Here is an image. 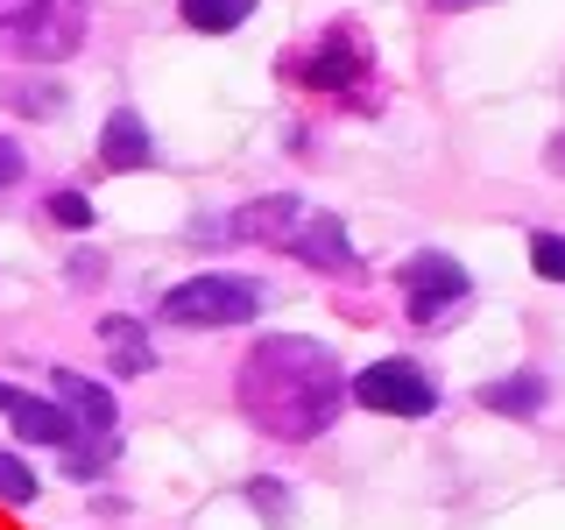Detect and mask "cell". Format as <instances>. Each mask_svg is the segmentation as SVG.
Listing matches in <instances>:
<instances>
[{
	"label": "cell",
	"instance_id": "obj_18",
	"mask_svg": "<svg viewBox=\"0 0 565 530\" xmlns=\"http://www.w3.org/2000/svg\"><path fill=\"white\" fill-rule=\"evenodd\" d=\"M14 106H22V114H57L64 93L57 85H14Z\"/></svg>",
	"mask_w": 565,
	"mask_h": 530
},
{
	"label": "cell",
	"instance_id": "obj_14",
	"mask_svg": "<svg viewBox=\"0 0 565 530\" xmlns=\"http://www.w3.org/2000/svg\"><path fill=\"white\" fill-rule=\"evenodd\" d=\"M177 14H184L199 35H226V29H241L247 14H255V0H177Z\"/></svg>",
	"mask_w": 565,
	"mask_h": 530
},
{
	"label": "cell",
	"instance_id": "obj_6",
	"mask_svg": "<svg viewBox=\"0 0 565 530\" xmlns=\"http://www.w3.org/2000/svg\"><path fill=\"white\" fill-rule=\"evenodd\" d=\"M305 199H290V191H282V199H255V205H241L234 220L226 226H199V241L205 234H226V241H262V247H290V234L297 226H305Z\"/></svg>",
	"mask_w": 565,
	"mask_h": 530
},
{
	"label": "cell",
	"instance_id": "obj_8",
	"mask_svg": "<svg viewBox=\"0 0 565 530\" xmlns=\"http://www.w3.org/2000/svg\"><path fill=\"white\" fill-rule=\"evenodd\" d=\"M0 411H8L14 438H29V446H57V453L78 446V424H71V417L57 411V403L29 396V389H8V382H0Z\"/></svg>",
	"mask_w": 565,
	"mask_h": 530
},
{
	"label": "cell",
	"instance_id": "obj_15",
	"mask_svg": "<svg viewBox=\"0 0 565 530\" xmlns=\"http://www.w3.org/2000/svg\"><path fill=\"white\" fill-rule=\"evenodd\" d=\"M35 495H43V488H35V467H29V459H14V453H0V502L29 509Z\"/></svg>",
	"mask_w": 565,
	"mask_h": 530
},
{
	"label": "cell",
	"instance_id": "obj_19",
	"mask_svg": "<svg viewBox=\"0 0 565 530\" xmlns=\"http://www.w3.org/2000/svg\"><path fill=\"white\" fill-rule=\"evenodd\" d=\"M14 177H22V149H14V141H8V135H0V191H8V184H14Z\"/></svg>",
	"mask_w": 565,
	"mask_h": 530
},
{
	"label": "cell",
	"instance_id": "obj_10",
	"mask_svg": "<svg viewBox=\"0 0 565 530\" xmlns=\"http://www.w3.org/2000/svg\"><path fill=\"white\" fill-rule=\"evenodd\" d=\"M290 255H297V262H311V269H326V276L361 269V255H353V241H347L340 212H305V226L290 234Z\"/></svg>",
	"mask_w": 565,
	"mask_h": 530
},
{
	"label": "cell",
	"instance_id": "obj_13",
	"mask_svg": "<svg viewBox=\"0 0 565 530\" xmlns=\"http://www.w3.org/2000/svg\"><path fill=\"white\" fill-rule=\"evenodd\" d=\"M481 403H488V411H509V417H537L544 403H552V382H544L537 368H523V375L488 382V389H481Z\"/></svg>",
	"mask_w": 565,
	"mask_h": 530
},
{
	"label": "cell",
	"instance_id": "obj_17",
	"mask_svg": "<svg viewBox=\"0 0 565 530\" xmlns=\"http://www.w3.org/2000/svg\"><path fill=\"white\" fill-rule=\"evenodd\" d=\"M50 220L71 226V234H85V226H93V199H85V191H57V199H50Z\"/></svg>",
	"mask_w": 565,
	"mask_h": 530
},
{
	"label": "cell",
	"instance_id": "obj_12",
	"mask_svg": "<svg viewBox=\"0 0 565 530\" xmlns=\"http://www.w3.org/2000/svg\"><path fill=\"white\" fill-rule=\"evenodd\" d=\"M99 340L114 353V375H149L156 368V347H149V326H135V318H99Z\"/></svg>",
	"mask_w": 565,
	"mask_h": 530
},
{
	"label": "cell",
	"instance_id": "obj_9",
	"mask_svg": "<svg viewBox=\"0 0 565 530\" xmlns=\"http://www.w3.org/2000/svg\"><path fill=\"white\" fill-rule=\"evenodd\" d=\"M361 71H367L361 35H353V29H332V35H318V50L297 64V78L318 85V93H340V85H361Z\"/></svg>",
	"mask_w": 565,
	"mask_h": 530
},
{
	"label": "cell",
	"instance_id": "obj_5",
	"mask_svg": "<svg viewBox=\"0 0 565 530\" xmlns=\"http://www.w3.org/2000/svg\"><path fill=\"white\" fill-rule=\"evenodd\" d=\"M396 276H403V297H411V326L424 332H438L452 318V305H467V290H473V276L452 255H411Z\"/></svg>",
	"mask_w": 565,
	"mask_h": 530
},
{
	"label": "cell",
	"instance_id": "obj_2",
	"mask_svg": "<svg viewBox=\"0 0 565 530\" xmlns=\"http://www.w3.org/2000/svg\"><path fill=\"white\" fill-rule=\"evenodd\" d=\"M0 43L29 64H64L85 43V0H0Z\"/></svg>",
	"mask_w": 565,
	"mask_h": 530
},
{
	"label": "cell",
	"instance_id": "obj_11",
	"mask_svg": "<svg viewBox=\"0 0 565 530\" xmlns=\"http://www.w3.org/2000/svg\"><path fill=\"white\" fill-rule=\"evenodd\" d=\"M99 163H106V170H149V163H156V141H149V128H141L135 106H114V114H106V128H99Z\"/></svg>",
	"mask_w": 565,
	"mask_h": 530
},
{
	"label": "cell",
	"instance_id": "obj_20",
	"mask_svg": "<svg viewBox=\"0 0 565 530\" xmlns=\"http://www.w3.org/2000/svg\"><path fill=\"white\" fill-rule=\"evenodd\" d=\"M544 163H552V170L565 177V135H552V149H544Z\"/></svg>",
	"mask_w": 565,
	"mask_h": 530
},
{
	"label": "cell",
	"instance_id": "obj_4",
	"mask_svg": "<svg viewBox=\"0 0 565 530\" xmlns=\"http://www.w3.org/2000/svg\"><path fill=\"white\" fill-rule=\"evenodd\" d=\"M347 396L361 403V411H382V417H431L438 411V382L424 375L417 361H367L361 375L347 382Z\"/></svg>",
	"mask_w": 565,
	"mask_h": 530
},
{
	"label": "cell",
	"instance_id": "obj_1",
	"mask_svg": "<svg viewBox=\"0 0 565 530\" xmlns=\"http://www.w3.org/2000/svg\"><path fill=\"white\" fill-rule=\"evenodd\" d=\"M234 396H241V417L255 424V432L305 446V438L332 432V417H340V403H347V375H340V353L326 340L269 332V340L247 347Z\"/></svg>",
	"mask_w": 565,
	"mask_h": 530
},
{
	"label": "cell",
	"instance_id": "obj_7",
	"mask_svg": "<svg viewBox=\"0 0 565 530\" xmlns=\"http://www.w3.org/2000/svg\"><path fill=\"white\" fill-rule=\"evenodd\" d=\"M50 403L78 424V438H106V432H114V389L93 382V375H78V368H57V375H50Z\"/></svg>",
	"mask_w": 565,
	"mask_h": 530
},
{
	"label": "cell",
	"instance_id": "obj_16",
	"mask_svg": "<svg viewBox=\"0 0 565 530\" xmlns=\"http://www.w3.org/2000/svg\"><path fill=\"white\" fill-rule=\"evenodd\" d=\"M530 269L544 283H565V234H530Z\"/></svg>",
	"mask_w": 565,
	"mask_h": 530
},
{
	"label": "cell",
	"instance_id": "obj_3",
	"mask_svg": "<svg viewBox=\"0 0 565 530\" xmlns=\"http://www.w3.org/2000/svg\"><path fill=\"white\" fill-rule=\"evenodd\" d=\"M262 311V283L247 276H226V269H205L191 283L163 290V326H184V332H220V326H247Z\"/></svg>",
	"mask_w": 565,
	"mask_h": 530
}]
</instances>
